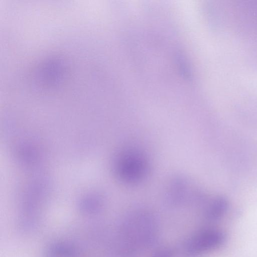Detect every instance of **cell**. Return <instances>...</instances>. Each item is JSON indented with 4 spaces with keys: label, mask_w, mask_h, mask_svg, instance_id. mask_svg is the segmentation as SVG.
I'll return each instance as SVG.
<instances>
[{
    "label": "cell",
    "mask_w": 257,
    "mask_h": 257,
    "mask_svg": "<svg viewBox=\"0 0 257 257\" xmlns=\"http://www.w3.org/2000/svg\"><path fill=\"white\" fill-rule=\"evenodd\" d=\"M227 209L226 201L222 198H217L207 205L204 211V217L207 221H216L224 215Z\"/></svg>",
    "instance_id": "obj_3"
},
{
    "label": "cell",
    "mask_w": 257,
    "mask_h": 257,
    "mask_svg": "<svg viewBox=\"0 0 257 257\" xmlns=\"http://www.w3.org/2000/svg\"><path fill=\"white\" fill-rule=\"evenodd\" d=\"M226 235L222 231L216 229H205L193 235L185 246V257H199L222 245Z\"/></svg>",
    "instance_id": "obj_2"
},
{
    "label": "cell",
    "mask_w": 257,
    "mask_h": 257,
    "mask_svg": "<svg viewBox=\"0 0 257 257\" xmlns=\"http://www.w3.org/2000/svg\"><path fill=\"white\" fill-rule=\"evenodd\" d=\"M173 251L169 248H165L157 251L153 257H173Z\"/></svg>",
    "instance_id": "obj_4"
},
{
    "label": "cell",
    "mask_w": 257,
    "mask_h": 257,
    "mask_svg": "<svg viewBox=\"0 0 257 257\" xmlns=\"http://www.w3.org/2000/svg\"><path fill=\"white\" fill-rule=\"evenodd\" d=\"M115 170L123 182L134 184L142 181L147 174L149 164L145 155L138 150L126 149L118 155Z\"/></svg>",
    "instance_id": "obj_1"
}]
</instances>
